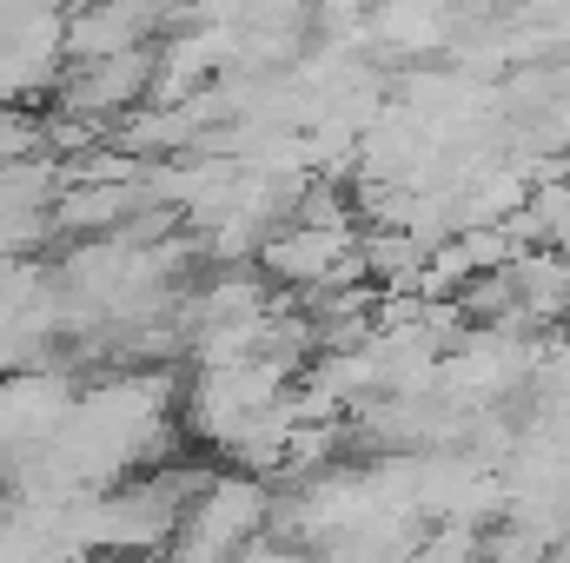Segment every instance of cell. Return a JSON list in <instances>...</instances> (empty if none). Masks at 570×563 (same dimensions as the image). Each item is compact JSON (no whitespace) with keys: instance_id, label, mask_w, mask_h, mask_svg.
Returning <instances> with one entry per match:
<instances>
[{"instance_id":"7a4b0ae2","label":"cell","mask_w":570,"mask_h":563,"mask_svg":"<svg viewBox=\"0 0 570 563\" xmlns=\"http://www.w3.org/2000/svg\"><path fill=\"white\" fill-rule=\"evenodd\" d=\"M159 80V53L153 47H127V53H107L94 67H80V80L67 87V107L73 113H120V107H140Z\"/></svg>"},{"instance_id":"6da1fadb","label":"cell","mask_w":570,"mask_h":563,"mask_svg":"<svg viewBox=\"0 0 570 563\" xmlns=\"http://www.w3.org/2000/svg\"><path fill=\"white\" fill-rule=\"evenodd\" d=\"M266 524V491L253 477H233V484H206L199 504L179 517L173 531V563H233L253 531Z\"/></svg>"}]
</instances>
